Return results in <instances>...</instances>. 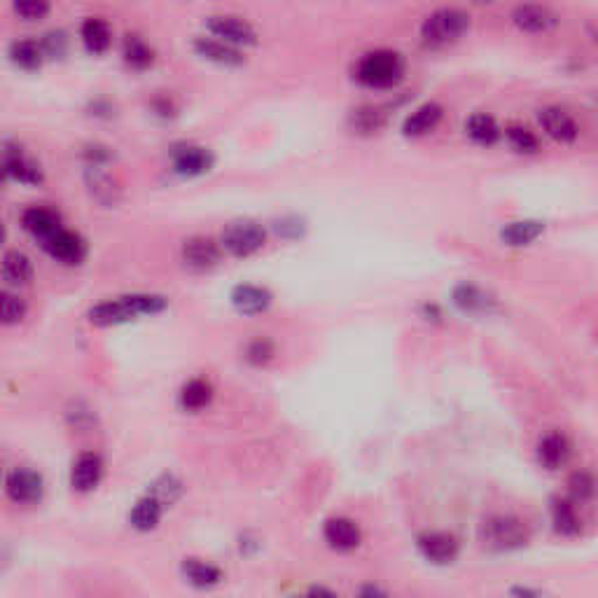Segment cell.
<instances>
[{
	"label": "cell",
	"mask_w": 598,
	"mask_h": 598,
	"mask_svg": "<svg viewBox=\"0 0 598 598\" xmlns=\"http://www.w3.org/2000/svg\"><path fill=\"white\" fill-rule=\"evenodd\" d=\"M356 82L365 90L388 91L395 90L397 84L407 77V59L403 52L391 48L369 49L356 61L353 68Z\"/></svg>",
	"instance_id": "obj_1"
},
{
	"label": "cell",
	"mask_w": 598,
	"mask_h": 598,
	"mask_svg": "<svg viewBox=\"0 0 598 598\" xmlns=\"http://www.w3.org/2000/svg\"><path fill=\"white\" fill-rule=\"evenodd\" d=\"M472 30V14L456 5L435 7L419 26V40L426 49H449L468 38Z\"/></svg>",
	"instance_id": "obj_2"
},
{
	"label": "cell",
	"mask_w": 598,
	"mask_h": 598,
	"mask_svg": "<svg viewBox=\"0 0 598 598\" xmlns=\"http://www.w3.org/2000/svg\"><path fill=\"white\" fill-rule=\"evenodd\" d=\"M561 13L557 7L550 5V3H542V0H524V3H516L509 13V22L515 26L522 36L531 38H542L550 36L554 30L561 26Z\"/></svg>",
	"instance_id": "obj_3"
},
{
	"label": "cell",
	"mask_w": 598,
	"mask_h": 598,
	"mask_svg": "<svg viewBox=\"0 0 598 598\" xmlns=\"http://www.w3.org/2000/svg\"><path fill=\"white\" fill-rule=\"evenodd\" d=\"M481 545L493 551H512L522 550L531 540L526 522L516 519V516H491L480 526Z\"/></svg>",
	"instance_id": "obj_4"
},
{
	"label": "cell",
	"mask_w": 598,
	"mask_h": 598,
	"mask_svg": "<svg viewBox=\"0 0 598 598\" xmlns=\"http://www.w3.org/2000/svg\"><path fill=\"white\" fill-rule=\"evenodd\" d=\"M538 126L540 131L550 138L551 143L570 148L580 141L582 126L570 110L563 106H545L538 110Z\"/></svg>",
	"instance_id": "obj_5"
},
{
	"label": "cell",
	"mask_w": 598,
	"mask_h": 598,
	"mask_svg": "<svg viewBox=\"0 0 598 598\" xmlns=\"http://www.w3.org/2000/svg\"><path fill=\"white\" fill-rule=\"evenodd\" d=\"M264 243H267V231L253 220L230 222L222 231V248L234 257H250V255L264 248Z\"/></svg>",
	"instance_id": "obj_6"
},
{
	"label": "cell",
	"mask_w": 598,
	"mask_h": 598,
	"mask_svg": "<svg viewBox=\"0 0 598 598\" xmlns=\"http://www.w3.org/2000/svg\"><path fill=\"white\" fill-rule=\"evenodd\" d=\"M420 557L435 566H446L454 563L458 557V540L445 531H426L416 538Z\"/></svg>",
	"instance_id": "obj_7"
},
{
	"label": "cell",
	"mask_w": 598,
	"mask_h": 598,
	"mask_svg": "<svg viewBox=\"0 0 598 598\" xmlns=\"http://www.w3.org/2000/svg\"><path fill=\"white\" fill-rule=\"evenodd\" d=\"M42 248H45V253H48L49 257L64 262V264H71V267L82 264L84 257H87V243H84V238L80 237V234H75V231L68 230H59L56 234H52L48 241H42Z\"/></svg>",
	"instance_id": "obj_8"
},
{
	"label": "cell",
	"mask_w": 598,
	"mask_h": 598,
	"mask_svg": "<svg viewBox=\"0 0 598 598\" xmlns=\"http://www.w3.org/2000/svg\"><path fill=\"white\" fill-rule=\"evenodd\" d=\"M206 29L211 30V36L220 38L222 42H230L234 48L241 45H255L257 42V33L246 19L230 17V14H218V17L206 19Z\"/></svg>",
	"instance_id": "obj_9"
},
{
	"label": "cell",
	"mask_w": 598,
	"mask_h": 598,
	"mask_svg": "<svg viewBox=\"0 0 598 598\" xmlns=\"http://www.w3.org/2000/svg\"><path fill=\"white\" fill-rule=\"evenodd\" d=\"M5 491H7V496L13 498L14 503L36 505L42 500V493H45V481H42V477L36 472V470L17 468L7 474Z\"/></svg>",
	"instance_id": "obj_10"
},
{
	"label": "cell",
	"mask_w": 598,
	"mask_h": 598,
	"mask_svg": "<svg viewBox=\"0 0 598 598\" xmlns=\"http://www.w3.org/2000/svg\"><path fill=\"white\" fill-rule=\"evenodd\" d=\"M442 117H445V108L439 106L438 101L420 103L419 108H414V110L404 117L403 134L407 138L430 136V134L442 125Z\"/></svg>",
	"instance_id": "obj_11"
},
{
	"label": "cell",
	"mask_w": 598,
	"mask_h": 598,
	"mask_svg": "<svg viewBox=\"0 0 598 598\" xmlns=\"http://www.w3.org/2000/svg\"><path fill=\"white\" fill-rule=\"evenodd\" d=\"M211 166H213V154L208 152L206 148L180 145V148L173 150V169H176V173L185 176V178L204 176L206 171H211Z\"/></svg>",
	"instance_id": "obj_12"
},
{
	"label": "cell",
	"mask_w": 598,
	"mask_h": 598,
	"mask_svg": "<svg viewBox=\"0 0 598 598\" xmlns=\"http://www.w3.org/2000/svg\"><path fill=\"white\" fill-rule=\"evenodd\" d=\"M323 535H325V542L337 551H351L360 545L362 533L358 528L356 522H351L346 516H334V519H327L325 528H323Z\"/></svg>",
	"instance_id": "obj_13"
},
{
	"label": "cell",
	"mask_w": 598,
	"mask_h": 598,
	"mask_svg": "<svg viewBox=\"0 0 598 598\" xmlns=\"http://www.w3.org/2000/svg\"><path fill=\"white\" fill-rule=\"evenodd\" d=\"M220 246L211 238L195 237L190 241H185L183 246V262L195 272H206L213 269L220 262Z\"/></svg>",
	"instance_id": "obj_14"
},
{
	"label": "cell",
	"mask_w": 598,
	"mask_h": 598,
	"mask_svg": "<svg viewBox=\"0 0 598 598\" xmlns=\"http://www.w3.org/2000/svg\"><path fill=\"white\" fill-rule=\"evenodd\" d=\"M103 477V461L99 454H82L77 456L71 470V486L77 493L94 491Z\"/></svg>",
	"instance_id": "obj_15"
},
{
	"label": "cell",
	"mask_w": 598,
	"mask_h": 598,
	"mask_svg": "<svg viewBox=\"0 0 598 598\" xmlns=\"http://www.w3.org/2000/svg\"><path fill=\"white\" fill-rule=\"evenodd\" d=\"M273 302V295L267 288H260V285H237L231 290V304L237 308L238 314L243 316H257L264 314Z\"/></svg>",
	"instance_id": "obj_16"
},
{
	"label": "cell",
	"mask_w": 598,
	"mask_h": 598,
	"mask_svg": "<svg viewBox=\"0 0 598 598\" xmlns=\"http://www.w3.org/2000/svg\"><path fill=\"white\" fill-rule=\"evenodd\" d=\"M22 227L29 231L30 237L42 243L61 230V218L52 208L33 206L29 208V211H24V215H22Z\"/></svg>",
	"instance_id": "obj_17"
},
{
	"label": "cell",
	"mask_w": 598,
	"mask_h": 598,
	"mask_svg": "<svg viewBox=\"0 0 598 598\" xmlns=\"http://www.w3.org/2000/svg\"><path fill=\"white\" fill-rule=\"evenodd\" d=\"M465 134L474 145L493 148L503 138V126L498 125V119L491 113H472L465 119Z\"/></svg>",
	"instance_id": "obj_18"
},
{
	"label": "cell",
	"mask_w": 598,
	"mask_h": 598,
	"mask_svg": "<svg viewBox=\"0 0 598 598\" xmlns=\"http://www.w3.org/2000/svg\"><path fill=\"white\" fill-rule=\"evenodd\" d=\"M91 325L99 327H110V325H122V323H129V320L136 318V314L131 311L126 297H117V299H108V302L96 304L90 308L87 314Z\"/></svg>",
	"instance_id": "obj_19"
},
{
	"label": "cell",
	"mask_w": 598,
	"mask_h": 598,
	"mask_svg": "<svg viewBox=\"0 0 598 598\" xmlns=\"http://www.w3.org/2000/svg\"><path fill=\"white\" fill-rule=\"evenodd\" d=\"M545 234V222L540 220H515L500 230V241L509 248H524L538 241Z\"/></svg>",
	"instance_id": "obj_20"
},
{
	"label": "cell",
	"mask_w": 598,
	"mask_h": 598,
	"mask_svg": "<svg viewBox=\"0 0 598 598\" xmlns=\"http://www.w3.org/2000/svg\"><path fill=\"white\" fill-rule=\"evenodd\" d=\"M570 458V442L566 435L550 433L540 439L538 445V463L547 470H559Z\"/></svg>",
	"instance_id": "obj_21"
},
{
	"label": "cell",
	"mask_w": 598,
	"mask_h": 598,
	"mask_svg": "<svg viewBox=\"0 0 598 598\" xmlns=\"http://www.w3.org/2000/svg\"><path fill=\"white\" fill-rule=\"evenodd\" d=\"M161 515H164V503H161L160 498H154L152 493H148V496L141 498V500L134 505L129 522L136 531L148 533V531H154V528L160 526Z\"/></svg>",
	"instance_id": "obj_22"
},
{
	"label": "cell",
	"mask_w": 598,
	"mask_h": 598,
	"mask_svg": "<svg viewBox=\"0 0 598 598\" xmlns=\"http://www.w3.org/2000/svg\"><path fill=\"white\" fill-rule=\"evenodd\" d=\"M195 49L199 56L204 59L213 61L218 65H241L243 56L238 54V49L230 42H222L220 38H199L195 42Z\"/></svg>",
	"instance_id": "obj_23"
},
{
	"label": "cell",
	"mask_w": 598,
	"mask_h": 598,
	"mask_svg": "<svg viewBox=\"0 0 598 598\" xmlns=\"http://www.w3.org/2000/svg\"><path fill=\"white\" fill-rule=\"evenodd\" d=\"M5 176L22 185H38L42 180L40 166L36 161L26 160L22 152L5 150Z\"/></svg>",
	"instance_id": "obj_24"
},
{
	"label": "cell",
	"mask_w": 598,
	"mask_h": 598,
	"mask_svg": "<svg viewBox=\"0 0 598 598\" xmlns=\"http://www.w3.org/2000/svg\"><path fill=\"white\" fill-rule=\"evenodd\" d=\"M183 577L196 589H211L220 585L222 580V570L213 563L202 561V559H185L183 561Z\"/></svg>",
	"instance_id": "obj_25"
},
{
	"label": "cell",
	"mask_w": 598,
	"mask_h": 598,
	"mask_svg": "<svg viewBox=\"0 0 598 598\" xmlns=\"http://www.w3.org/2000/svg\"><path fill=\"white\" fill-rule=\"evenodd\" d=\"M503 138L516 154H538L540 150H542V143H540L538 134H535L533 129H528V126L516 125V122L505 126Z\"/></svg>",
	"instance_id": "obj_26"
},
{
	"label": "cell",
	"mask_w": 598,
	"mask_h": 598,
	"mask_svg": "<svg viewBox=\"0 0 598 598\" xmlns=\"http://www.w3.org/2000/svg\"><path fill=\"white\" fill-rule=\"evenodd\" d=\"M180 407L185 412H202L211 404L213 400V386L208 384L206 379H192L183 386V391H180Z\"/></svg>",
	"instance_id": "obj_27"
},
{
	"label": "cell",
	"mask_w": 598,
	"mask_h": 598,
	"mask_svg": "<svg viewBox=\"0 0 598 598\" xmlns=\"http://www.w3.org/2000/svg\"><path fill=\"white\" fill-rule=\"evenodd\" d=\"M3 279L10 285H29L33 279V264L24 253L7 250L3 257Z\"/></svg>",
	"instance_id": "obj_28"
},
{
	"label": "cell",
	"mask_w": 598,
	"mask_h": 598,
	"mask_svg": "<svg viewBox=\"0 0 598 598\" xmlns=\"http://www.w3.org/2000/svg\"><path fill=\"white\" fill-rule=\"evenodd\" d=\"M82 42L87 52L91 54H103L108 52L110 48V42H113V33H110V26L108 22L99 17L87 19L82 24Z\"/></svg>",
	"instance_id": "obj_29"
},
{
	"label": "cell",
	"mask_w": 598,
	"mask_h": 598,
	"mask_svg": "<svg viewBox=\"0 0 598 598\" xmlns=\"http://www.w3.org/2000/svg\"><path fill=\"white\" fill-rule=\"evenodd\" d=\"M551 524H554V531L559 535H566V538H573V535L580 533V516L575 512V505L570 500H554L551 503Z\"/></svg>",
	"instance_id": "obj_30"
},
{
	"label": "cell",
	"mask_w": 598,
	"mask_h": 598,
	"mask_svg": "<svg viewBox=\"0 0 598 598\" xmlns=\"http://www.w3.org/2000/svg\"><path fill=\"white\" fill-rule=\"evenodd\" d=\"M42 56H45V52H42V48L36 40H17L10 48L13 64L24 68V71H38L42 65Z\"/></svg>",
	"instance_id": "obj_31"
},
{
	"label": "cell",
	"mask_w": 598,
	"mask_h": 598,
	"mask_svg": "<svg viewBox=\"0 0 598 598\" xmlns=\"http://www.w3.org/2000/svg\"><path fill=\"white\" fill-rule=\"evenodd\" d=\"M125 59L131 68L145 71L154 64V52L145 40H141L138 36H129L125 42Z\"/></svg>",
	"instance_id": "obj_32"
},
{
	"label": "cell",
	"mask_w": 598,
	"mask_h": 598,
	"mask_svg": "<svg viewBox=\"0 0 598 598\" xmlns=\"http://www.w3.org/2000/svg\"><path fill=\"white\" fill-rule=\"evenodd\" d=\"M129 302L131 311L138 316H154L161 314L169 307V299L161 295H148V292H136V295H125Z\"/></svg>",
	"instance_id": "obj_33"
},
{
	"label": "cell",
	"mask_w": 598,
	"mask_h": 598,
	"mask_svg": "<svg viewBox=\"0 0 598 598\" xmlns=\"http://www.w3.org/2000/svg\"><path fill=\"white\" fill-rule=\"evenodd\" d=\"M454 299L463 311H489V304H491V299L474 285H458Z\"/></svg>",
	"instance_id": "obj_34"
},
{
	"label": "cell",
	"mask_w": 598,
	"mask_h": 598,
	"mask_svg": "<svg viewBox=\"0 0 598 598\" xmlns=\"http://www.w3.org/2000/svg\"><path fill=\"white\" fill-rule=\"evenodd\" d=\"M568 491L575 503H585V500L594 498V493H596V480H594V474L575 472L568 481Z\"/></svg>",
	"instance_id": "obj_35"
},
{
	"label": "cell",
	"mask_w": 598,
	"mask_h": 598,
	"mask_svg": "<svg viewBox=\"0 0 598 598\" xmlns=\"http://www.w3.org/2000/svg\"><path fill=\"white\" fill-rule=\"evenodd\" d=\"M26 302L14 292H3V323L5 325H17L22 320L26 318Z\"/></svg>",
	"instance_id": "obj_36"
},
{
	"label": "cell",
	"mask_w": 598,
	"mask_h": 598,
	"mask_svg": "<svg viewBox=\"0 0 598 598\" xmlns=\"http://www.w3.org/2000/svg\"><path fill=\"white\" fill-rule=\"evenodd\" d=\"M13 7L26 22H38L49 14V0H13Z\"/></svg>",
	"instance_id": "obj_37"
},
{
	"label": "cell",
	"mask_w": 598,
	"mask_h": 598,
	"mask_svg": "<svg viewBox=\"0 0 598 598\" xmlns=\"http://www.w3.org/2000/svg\"><path fill=\"white\" fill-rule=\"evenodd\" d=\"M272 358H273V344L267 337L253 339V342L248 344V349H246V360H248L250 365H255V368L267 365Z\"/></svg>",
	"instance_id": "obj_38"
},
{
	"label": "cell",
	"mask_w": 598,
	"mask_h": 598,
	"mask_svg": "<svg viewBox=\"0 0 598 598\" xmlns=\"http://www.w3.org/2000/svg\"><path fill=\"white\" fill-rule=\"evenodd\" d=\"M150 493H152L154 498H160L164 505L173 503V500L180 496V481L176 480V477H171V474H164L160 481H154Z\"/></svg>",
	"instance_id": "obj_39"
},
{
	"label": "cell",
	"mask_w": 598,
	"mask_h": 598,
	"mask_svg": "<svg viewBox=\"0 0 598 598\" xmlns=\"http://www.w3.org/2000/svg\"><path fill=\"white\" fill-rule=\"evenodd\" d=\"M356 129L358 131H377L381 125H384V119H381L379 110H374V108H362L356 113Z\"/></svg>",
	"instance_id": "obj_40"
},
{
	"label": "cell",
	"mask_w": 598,
	"mask_h": 598,
	"mask_svg": "<svg viewBox=\"0 0 598 598\" xmlns=\"http://www.w3.org/2000/svg\"><path fill=\"white\" fill-rule=\"evenodd\" d=\"M474 3H480V5H493L498 0H474Z\"/></svg>",
	"instance_id": "obj_41"
}]
</instances>
